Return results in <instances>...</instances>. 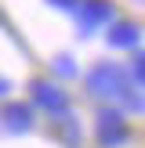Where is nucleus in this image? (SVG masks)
<instances>
[{
  "label": "nucleus",
  "mask_w": 145,
  "mask_h": 148,
  "mask_svg": "<svg viewBox=\"0 0 145 148\" xmlns=\"http://www.w3.org/2000/svg\"><path fill=\"white\" fill-rule=\"evenodd\" d=\"M91 90H98V94H120L123 90V87H120V69H116V65L94 69L91 72Z\"/></svg>",
  "instance_id": "f257e3e1"
},
{
  "label": "nucleus",
  "mask_w": 145,
  "mask_h": 148,
  "mask_svg": "<svg viewBox=\"0 0 145 148\" xmlns=\"http://www.w3.org/2000/svg\"><path fill=\"white\" fill-rule=\"evenodd\" d=\"M33 98H36V105H44L47 112H62V108H65V94L58 90L55 83H36L33 87Z\"/></svg>",
  "instance_id": "f03ea898"
},
{
  "label": "nucleus",
  "mask_w": 145,
  "mask_h": 148,
  "mask_svg": "<svg viewBox=\"0 0 145 148\" xmlns=\"http://www.w3.org/2000/svg\"><path fill=\"white\" fill-rule=\"evenodd\" d=\"M113 14V7L105 0H91V4H80V22H84V33H91L98 22H105Z\"/></svg>",
  "instance_id": "7ed1b4c3"
},
{
  "label": "nucleus",
  "mask_w": 145,
  "mask_h": 148,
  "mask_svg": "<svg viewBox=\"0 0 145 148\" xmlns=\"http://www.w3.org/2000/svg\"><path fill=\"white\" fill-rule=\"evenodd\" d=\"M29 123H33V116H29L26 105H7L4 108V127L7 130H29Z\"/></svg>",
  "instance_id": "20e7f679"
},
{
  "label": "nucleus",
  "mask_w": 145,
  "mask_h": 148,
  "mask_svg": "<svg viewBox=\"0 0 145 148\" xmlns=\"http://www.w3.org/2000/svg\"><path fill=\"white\" fill-rule=\"evenodd\" d=\"M134 40H138V29L134 25H116L113 33H109V43H113V47H130Z\"/></svg>",
  "instance_id": "39448f33"
},
{
  "label": "nucleus",
  "mask_w": 145,
  "mask_h": 148,
  "mask_svg": "<svg viewBox=\"0 0 145 148\" xmlns=\"http://www.w3.org/2000/svg\"><path fill=\"white\" fill-rule=\"evenodd\" d=\"M51 4H58V7H80V0H51Z\"/></svg>",
  "instance_id": "423d86ee"
},
{
  "label": "nucleus",
  "mask_w": 145,
  "mask_h": 148,
  "mask_svg": "<svg viewBox=\"0 0 145 148\" xmlns=\"http://www.w3.org/2000/svg\"><path fill=\"white\" fill-rule=\"evenodd\" d=\"M138 79H145V54H142V62H138Z\"/></svg>",
  "instance_id": "0eeeda50"
},
{
  "label": "nucleus",
  "mask_w": 145,
  "mask_h": 148,
  "mask_svg": "<svg viewBox=\"0 0 145 148\" xmlns=\"http://www.w3.org/2000/svg\"><path fill=\"white\" fill-rule=\"evenodd\" d=\"M4 90H7V83H4V79H0V94H4Z\"/></svg>",
  "instance_id": "6e6552de"
}]
</instances>
